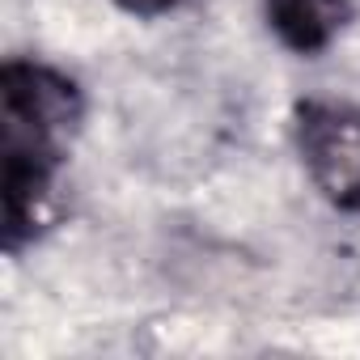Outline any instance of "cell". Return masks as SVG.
<instances>
[{"label": "cell", "instance_id": "obj_1", "mask_svg": "<svg viewBox=\"0 0 360 360\" xmlns=\"http://www.w3.org/2000/svg\"><path fill=\"white\" fill-rule=\"evenodd\" d=\"M5 200L9 229H22L26 204L43 187V165L56 153V131L72 119V85L51 72L9 64L5 68Z\"/></svg>", "mask_w": 360, "mask_h": 360}, {"label": "cell", "instance_id": "obj_2", "mask_svg": "<svg viewBox=\"0 0 360 360\" xmlns=\"http://www.w3.org/2000/svg\"><path fill=\"white\" fill-rule=\"evenodd\" d=\"M301 148L314 183L335 204H360V115L339 106H305Z\"/></svg>", "mask_w": 360, "mask_h": 360}, {"label": "cell", "instance_id": "obj_3", "mask_svg": "<svg viewBox=\"0 0 360 360\" xmlns=\"http://www.w3.org/2000/svg\"><path fill=\"white\" fill-rule=\"evenodd\" d=\"M267 9L276 30L301 51L322 47L343 26V13H347L343 0H267Z\"/></svg>", "mask_w": 360, "mask_h": 360}, {"label": "cell", "instance_id": "obj_4", "mask_svg": "<svg viewBox=\"0 0 360 360\" xmlns=\"http://www.w3.org/2000/svg\"><path fill=\"white\" fill-rule=\"evenodd\" d=\"M127 5H136V9H157V5H165V0H127Z\"/></svg>", "mask_w": 360, "mask_h": 360}]
</instances>
